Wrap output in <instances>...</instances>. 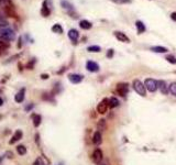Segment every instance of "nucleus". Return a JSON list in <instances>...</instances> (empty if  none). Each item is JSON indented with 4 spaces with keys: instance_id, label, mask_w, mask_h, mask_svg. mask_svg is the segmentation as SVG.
Here are the masks:
<instances>
[{
    "instance_id": "1",
    "label": "nucleus",
    "mask_w": 176,
    "mask_h": 165,
    "mask_svg": "<svg viewBox=\"0 0 176 165\" xmlns=\"http://www.w3.org/2000/svg\"><path fill=\"white\" fill-rule=\"evenodd\" d=\"M0 38L8 42L13 41L16 39V33L9 26H1L0 28Z\"/></svg>"
},
{
    "instance_id": "27",
    "label": "nucleus",
    "mask_w": 176,
    "mask_h": 165,
    "mask_svg": "<svg viewBox=\"0 0 176 165\" xmlns=\"http://www.w3.org/2000/svg\"><path fill=\"white\" fill-rule=\"evenodd\" d=\"M169 91H171V94L172 95H174L176 96V82H172L171 85H169Z\"/></svg>"
},
{
    "instance_id": "34",
    "label": "nucleus",
    "mask_w": 176,
    "mask_h": 165,
    "mask_svg": "<svg viewBox=\"0 0 176 165\" xmlns=\"http://www.w3.org/2000/svg\"><path fill=\"white\" fill-rule=\"evenodd\" d=\"M41 77H42L43 79H47V78H49V75H42Z\"/></svg>"
},
{
    "instance_id": "4",
    "label": "nucleus",
    "mask_w": 176,
    "mask_h": 165,
    "mask_svg": "<svg viewBox=\"0 0 176 165\" xmlns=\"http://www.w3.org/2000/svg\"><path fill=\"white\" fill-rule=\"evenodd\" d=\"M128 90H129V87H128V84H126V82H119L116 87L117 94L121 97H126Z\"/></svg>"
},
{
    "instance_id": "37",
    "label": "nucleus",
    "mask_w": 176,
    "mask_h": 165,
    "mask_svg": "<svg viewBox=\"0 0 176 165\" xmlns=\"http://www.w3.org/2000/svg\"><path fill=\"white\" fill-rule=\"evenodd\" d=\"M1 161H2V157H0V163H1Z\"/></svg>"
},
{
    "instance_id": "25",
    "label": "nucleus",
    "mask_w": 176,
    "mask_h": 165,
    "mask_svg": "<svg viewBox=\"0 0 176 165\" xmlns=\"http://www.w3.org/2000/svg\"><path fill=\"white\" fill-rule=\"evenodd\" d=\"M17 152L18 154H20V155H24L25 153H26V148H25L24 145H18Z\"/></svg>"
},
{
    "instance_id": "36",
    "label": "nucleus",
    "mask_w": 176,
    "mask_h": 165,
    "mask_svg": "<svg viewBox=\"0 0 176 165\" xmlns=\"http://www.w3.org/2000/svg\"><path fill=\"white\" fill-rule=\"evenodd\" d=\"M98 165H106V164H103V163H99Z\"/></svg>"
},
{
    "instance_id": "26",
    "label": "nucleus",
    "mask_w": 176,
    "mask_h": 165,
    "mask_svg": "<svg viewBox=\"0 0 176 165\" xmlns=\"http://www.w3.org/2000/svg\"><path fill=\"white\" fill-rule=\"evenodd\" d=\"M97 127H98V130L103 131L105 128H106V121H105V120H100V121L98 122V124H97Z\"/></svg>"
},
{
    "instance_id": "28",
    "label": "nucleus",
    "mask_w": 176,
    "mask_h": 165,
    "mask_svg": "<svg viewBox=\"0 0 176 165\" xmlns=\"http://www.w3.org/2000/svg\"><path fill=\"white\" fill-rule=\"evenodd\" d=\"M166 59H167V62H169L171 64H176V57L174 55H167Z\"/></svg>"
},
{
    "instance_id": "32",
    "label": "nucleus",
    "mask_w": 176,
    "mask_h": 165,
    "mask_svg": "<svg viewBox=\"0 0 176 165\" xmlns=\"http://www.w3.org/2000/svg\"><path fill=\"white\" fill-rule=\"evenodd\" d=\"M112 55H113V50H109V52L107 53V56L111 58L112 57Z\"/></svg>"
},
{
    "instance_id": "29",
    "label": "nucleus",
    "mask_w": 176,
    "mask_h": 165,
    "mask_svg": "<svg viewBox=\"0 0 176 165\" xmlns=\"http://www.w3.org/2000/svg\"><path fill=\"white\" fill-rule=\"evenodd\" d=\"M33 165H45V163L43 162V160L41 158V157H38V158L34 161Z\"/></svg>"
},
{
    "instance_id": "10",
    "label": "nucleus",
    "mask_w": 176,
    "mask_h": 165,
    "mask_svg": "<svg viewBox=\"0 0 176 165\" xmlns=\"http://www.w3.org/2000/svg\"><path fill=\"white\" fill-rule=\"evenodd\" d=\"M22 135H23V133L21 130H17V131L15 132V134L12 135V138H11V140H10V144H15L16 142H18L19 140H21L22 139Z\"/></svg>"
},
{
    "instance_id": "20",
    "label": "nucleus",
    "mask_w": 176,
    "mask_h": 165,
    "mask_svg": "<svg viewBox=\"0 0 176 165\" xmlns=\"http://www.w3.org/2000/svg\"><path fill=\"white\" fill-rule=\"evenodd\" d=\"M151 51L155 52V53H166L168 50L164 46H153L151 48Z\"/></svg>"
},
{
    "instance_id": "3",
    "label": "nucleus",
    "mask_w": 176,
    "mask_h": 165,
    "mask_svg": "<svg viewBox=\"0 0 176 165\" xmlns=\"http://www.w3.org/2000/svg\"><path fill=\"white\" fill-rule=\"evenodd\" d=\"M144 86H145V89L151 92H154L159 88V84L155 79H152V78H146L144 81Z\"/></svg>"
},
{
    "instance_id": "15",
    "label": "nucleus",
    "mask_w": 176,
    "mask_h": 165,
    "mask_svg": "<svg viewBox=\"0 0 176 165\" xmlns=\"http://www.w3.org/2000/svg\"><path fill=\"white\" fill-rule=\"evenodd\" d=\"M61 5H62V7L65 9V10L68 11V13H71V11H74V6L72 3H69L68 1H66V0H62L61 1Z\"/></svg>"
},
{
    "instance_id": "6",
    "label": "nucleus",
    "mask_w": 176,
    "mask_h": 165,
    "mask_svg": "<svg viewBox=\"0 0 176 165\" xmlns=\"http://www.w3.org/2000/svg\"><path fill=\"white\" fill-rule=\"evenodd\" d=\"M102 156H103V155H102V151H101L100 148H96V150L92 152V158L96 164H99L101 161H102Z\"/></svg>"
},
{
    "instance_id": "22",
    "label": "nucleus",
    "mask_w": 176,
    "mask_h": 165,
    "mask_svg": "<svg viewBox=\"0 0 176 165\" xmlns=\"http://www.w3.org/2000/svg\"><path fill=\"white\" fill-rule=\"evenodd\" d=\"M9 46H10V44H9L8 41H6L3 39H0V50H6L8 49Z\"/></svg>"
},
{
    "instance_id": "30",
    "label": "nucleus",
    "mask_w": 176,
    "mask_h": 165,
    "mask_svg": "<svg viewBox=\"0 0 176 165\" xmlns=\"http://www.w3.org/2000/svg\"><path fill=\"white\" fill-rule=\"evenodd\" d=\"M1 26H8V22H7L3 18L0 16V28H1Z\"/></svg>"
},
{
    "instance_id": "12",
    "label": "nucleus",
    "mask_w": 176,
    "mask_h": 165,
    "mask_svg": "<svg viewBox=\"0 0 176 165\" xmlns=\"http://www.w3.org/2000/svg\"><path fill=\"white\" fill-rule=\"evenodd\" d=\"M115 36H116L120 42H126V43H129V42H130V39L127 36L125 33H122V32H119V31L115 32Z\"/></svg>"
},
{
    "instance_id": "8",
    "label": "nucleus",
    "mask_w": 176,
    "mask_h": 165,
    "mask_svg": "<svg viewBox=\"0 0 176 165\" xmlns=\"http://www.w3.org/2000/svg\"><path fill=\"white\" fill-rule=\"evenodd\" d=\"M86 68H87V71L94 73V72H98V71H99V65H98L97 63L92 62V61H88V62L86 63Z\"/></svg>"
},
{
    "instance_id": "17",
    "label": "nucleus",
    "mask_w": 176,
    "mask_h": 165,
    "mask_svg": "<svg viewBox=\"0 0 176 165\" xmlns=\"http://www.w3.org/2000/svg\"><path fill=\"white\" fill-rule=\"evenodd\" d=\"M79 26H80L82 29H84V30H89V29H92V24L88 21V20H82V21L79 22Z\"/></svg>"
},
{
    "instance_id": "23",
    "label": "nucleus",
    "mask_w": 176,
    "mask_h": 165,
    "mask_svg": "<svg viewBox=\"0 0 176 165\" xmlns=\"http://www.w3.org/2000/svg\"><path fill=\"white\" fill-rule=\"evenodd\" d=\"M41 116H39V115H35L33 116V124H34V127H39L40 124H41Z\"/></svg>"
},
{
    "instance_id": "33",
    "label": "nucleus",
    "mask_w": 176,
    "mask_h": 165,
    "mask_svg": "<svg viewBox=\"0 0 176 165\" xmlns=\"http://www.w3.org/2000/svg\"><path fill=\"white\" fill-rule=\"evenodd\" d=\"M171 18H172L174 21H176V12H173V13L171 15Z\"/></svg>"
},
{
    "instance_id": "24",
    "label": "nucleus",
    "mask_w": 176,
    "mask_h": 165,
    "mask_svg": "<svg viewBox=\"0 0 176 165\" xmlns=\"http://www.w3.org/2000/svg\"><path fill=\"white\" fill-rule=\"evenodd\" d=\"M88 52H92V53H97V52H100V46L98 45H92V46H88L87 48Z\"/></svg>"
},
{
    "instance_id": "7",
    "label": "nucleus",
    "mask_w": 176,
    "mask_h": 165,
    "mask_svg": "<svg viewBox=\"0 0 176 165\" xmlns=\"http://www.w3.org/2000/svg\"><path fill=\"white\" fill-rule=\"evenodd\" d=\"M68 79H69V82H73V84H79L84 79V76L79 74H69L68 75Z\"/></svg>"
},
{
    "instance_id": "14",
    "label": "nucleus",
    "mask_w": 176,
    "mask_h": 165,
    "mask_svg": "<svg viewBox=\"0 0 176 165\" xmlns=\"http://www.w3.org/2000/svg\"><path fill=\"white\" fill-rule=\"evenodd\" d=\"M51 13V9L50 7H47V0L46 1H44V3H43V7L41 9V15L43 16H49Z\"/></svg>"
},
{
    "instance_id": "9",
    "label": "nucleus",
    "mask_w": 176,
    "mask_h": 165,
    "mask_svg": "<svg viewBox=\"0 0 176 165\" xmlns=\"http://www.w3.org/2000/svg\"><path fill=\"white\" fill-rule=\"evenodd\" d=\"M158 84H159V88L160 90H161V92L164 94V95H167L168 91H169V86L166 84V82L160 81V82H158Z\"/></svg>"
},
{
    "instance_id": "11",
    "label": "nucleus",
    "mask_w": 176,
    "mask_h": 165,
    "mask_svg": "<svg viewBox=\"0 0 176 165\" xmlns=\"http://www.w3.org/2000/svg\"><path fill=\"white\" fill-rule=\"evenodd\" d=\"M68 38L74 42V43H76L77 40H78V38H79V33H78V31L76 29H71L68 31Z\"/></svg>"
},
{
    "instance_id": "13",
    "label": "nucleus",
    "mask_w": 176,
    "mask_h": 165,
    "mask_svg": "<svg viewBox=\"0 0 176 165\" xmlns=\"http://www.w3.org/2000/svg\"><path fill=\"white\" fill-rule=\"evenodd\" d=\"M24 94H25L24 88H22V89H20V90L18 91L17 95L15 96V100H16V102H22V101L24 100Z\"/></svg>"
},
{
    "instance_id": "21",
    "label": "nucleus",
    "mask_w": 176,
    "mask_h": 165,
    "mask_svg": "<svg viewBox=\"0 0 176 165\" xmlns=\"http://www.w3.org/2000/svg\"><path fill=\"white\" fill-rule=\"evenodd\" d=\"M52 31L54 33H57V34H61L63 33V28L61 24H54L52 26Z\"/></svg>"
},
{
    "instance_id": "38",
    "label": "nucleus",
    "mask_w": 176,
    "mask_h": 165,
    "mask_svg": "<svg viewBox=\"0 0 176 165\" xmlns=\"http://www.w3.org/2000/svg\"><path fill=\"white\" fill-rule=\"evenodd\" d=\"M0 55H1V50H0Z\"/></svg>"
},
{
    "instance_id": "19",
    "label": "nucleus",
    "mask_w": 176,
    "mask_h": 165,
    "mask_svg": "<svg viewBox=\"0 0 176 165\" xmlns=\"http://www.w3.org/2000/svg\"><path fill=\"white\" fill-rule=\"evenodd\" d=\"M108 104H109L110 108H116L119 106V100H118L116 97H111V98L108 100Z\"/></svg>"
},
{
    "instance_id": "18",
    "label": "nucleus",
    "mask_w": 176,
    "mask_h": 165,
    "mask_svg": "<svg viewBox=\"0 0 176 165\" xmlns=\"http://www.w3.org/2000/svg\"><path fill=\"white\" fill-rule=\"evenodd\" d=\"M135 26H136V30H138V33L141 34L145 31V25L143 24L142 21H136L135 22Z\"/></svg>"
},
{
    "instance_id": "5",
    "label": "nucleus",
    "mask_w": 176,
    "mask_h": 165,
    "mask_svg": "<svg viewBox=\"0 0 176 165\" xmlns=\"http://www.w3.org/2000/svg\"><path fill=\"white\" fill-rule=\"evenodd\" d=\"M108 107H109L108 100H107V99H103L101 102L98 104V106H97V111H98V114H100V115L106 114V112H107V109H108Z\"/></svg>"
},
{
    "instance_id": "35",
    "label": "nucleus",
    "mask_w": 176,
    "mask_h": 165,
    "mask_svg": "<svg viewBox=\"0 0 176 165\" xmlns=\"http://www.w3.org/2000/svg\"><path fill=\"white\" fill-rule=\"evenodd\" d=\"M2 105H3V100H2V99L0 98V107H1Z\"/></svg>"
},
{
    "instance_id": "31",
    "label": "nucleus",
    "mask_w": 176,
    "mask_h": 165,
    "mask_svg": "<svg viewBox=\"0 0 176 165\" xmlns=\"http://www.w3.org/2000/svg\"><path fill=\"white\" fill-rule=\"evenodd\" d=\"M111 1H113L116 3H129L131 0H111Z\"/></svg>"
},
{
    "instance_id": "2",
    "label": "nucleus",
    "mask_w": 176,
    "mask_h": 165,
    "mask_svg": "<svg viewBox=\"0 0 176 165\" xmlns=\"http://www.w3.org/2000/svg\"><path fill=\"white\" fill-rule=\"evenodd\" d=\"M132 86H133V89L135 92H138L140 96H145L146 95V89H145V86L142 82H140L139 79H134L132 82Z\"/></svg>"
},
{
    "instance_id": "16",
    "label": "nucleus",
    "mask_w": 176,
    "mask_h": 165,
    "mask_svg": "<svg viewBox=\"0 0 176 165\" xmlns=\"http://www.w3.org/2000/svg\"><path fill=\"white\" fill-rule=\"evenodd\" d=\"M92 142H94V144H96V145H99L102 140H101V133L99 131L95 132V134H94V137H92Z\"/></svg>"
}]
</instances>
